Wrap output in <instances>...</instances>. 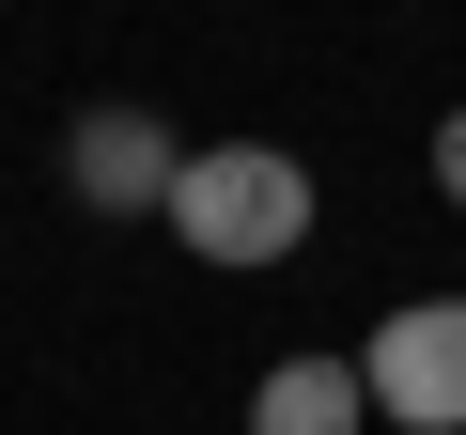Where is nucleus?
Wrapping results in <instances>:
<instances>
[{
    "label": "nucleus",
    "mask_w": 466,
    "mask_h": 435,
    "mask_svg": "<svg viewBox=\"0 0 466 435\" xmlns=\"http://www.w3.org/2000/svg\"><path fill=\"white\" fill-rule=\"evenodd\" d=\"M171 234L202 249V265H296L311 249V156H280V140H187V171H171Z\"/></svg>",
    "instance_id": "obj_1"
},
{
    "label": "nucleus",
    "mask_w": 466,
    "mask_h": 435,
    "mask_svg": "<svg viewBox=\"0 0 466 435\" xmlns=\"http://www.w3.org/2000/svg\"><path fill=\"white\" fill-rule=\"evenodd\" d=\"M358 389H373V420H404V435H466V296H404V311L358 342Z\"/></svg>",
    "instance_id": "obj_2"
},
{
    "label": "nucleus",
    "mask_w": 466,
    "mask_h": 435,
    "mask_svg": "<svg viewBox=\"0 0 466 435\" xmlns=\"http://www.w3.org/2000/svg\"><path fill=\"white\" fill-rule=\"evenodd\" d=\"M171 171H187V140H171L156 109H78V125H63L78 218H171Z\"/></svg>",
    "instance_id": "obj_3"
},
{
    "label": "nucleus",
    "mask_w": 466,
    "mask_h": 435,
    "mask_svg": "<svg viewBox=\"0 0 466 435\" xmlns=\"http://www.w3.org/2000/svg\"><path fill=\"white\" fill-rule=\"evenodd\" d=\"M249 435H373V389H358V358H265V389H249Z\"/></svg>",
    "instance_id": "obj_4"
},
{
    "label": "nucleus",
    "mask_w": 466,
    "mask_h": 435,
    "mask_svg": "<svg viewBox=\"0 0 466 435\" xmlns=\"http://www.w3.org/2000/svg\"><path fill=\"white\" fill-rule=\"evenodd\" d=\"M435 202H451V218H466V109H451V125H435Z\"/></svg>",
    "instance_id": "obj_5"
}]
</instances>
